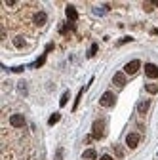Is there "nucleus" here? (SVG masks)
<instances>
[{
  "instance_id": "obj_1",
  "label": "nucleus",
  "mask_w": 158,
  "mask_h": 160,
  "mask_svg": "<svg viewBox=\"0 0 158 160\" xmlns=\"http://www.w3.org/2000/svg\"><path fill=\"white\" fill-rule=\"evenodd\" d=\"M103 135H105V120H95L91 126V137L103 139Z\"/></svg>"
},
{
  "instance_id": "obj_2",
  "label": "nucleus",
  "mask_w": 158,
  "mask_h": 160,
  "mask_svg": "<svg viewBox=\"0 0 158 160\" xmlns=\"http://www.w3.org/2000/svg\"><path fill=\"white\" fill-rule=\"evenodd\" d=\"M99 103H101V107H112L116 103V95L112 92H105L99 99Z\"/></svg>"
},
{
  "instance_id": "obj_3",
  "label": "nucleus",
  "mask_w": 158,
  "mask_h": 160,
  "mask_svg": "<svg viewBox=\"0 0 158 160\" xmlns=\"http://www.w3.org/2000/svg\"><path fill=\"white\" fill-rule=\"evenodd\" d=\"M139 67H141V61H139V59H133V61L126 63L124 72H126V74H135L137 71H139Z\"/></svg>"
},
{
  "instance_id": "obj_4",
  "label": "nucleus",
  "mask_w": 158,
  "mask_h": 160,
  "mask_svg": "<svg viewBox=\"0 0 158 160\" xmlns=\"http://www.w3.org/2000/svg\"><path fill=\"white\" fill-rule=\"evenodd\" d=\"M139 133H128L126 135V145L130 147V149H135L137 145H139Z\"/></svg>"
},
{
  "instance_id": "obj_5",
  "label": "nucleus",
  "mask_w": 158,
  "mask_h": 160,
  "mask_svg": "<svg viewBox=\"0 0 158 160\" xmlns=\"http://www.w3.org/2000/svg\"><path fill=\"white\" fill-rule=\"evenodd\" d=\"M32 21H34V25H36V27H42V25H46V21H48V15H46V12H38V13H34Z\"/></svg>"
},
{
  "instance_id": "obj_6",
  "label": "nucleus",
  "mask_w": 158,
  "mask_h": 160,
  "mask_svg": "<svg viewBox=\"0 0 158 160\" xmlns=\"http://www.w3.org/2000/svg\"><path fill=\"white\" fill-rule=\"evenodd\" d=\"M65 13H67V19H69L71 23H74L76 19H78V12H76V8H74L72 4H69V6L65 8Z\"/></svg>"
},
{
  "instance_id": "obj_7",
  "label": "nucleus",
  "mask_w": 158,
  "mask_h": 160,
  "mask_svg": "<svg viewBox=\"0 0 158 160\" xmlns=\"http://www.w3.org/2000/svg\"><path fill=\"white\" fill-rule=\"evenodd\" d=\"M145 74H147L149 78H158V67H156L154 63H147V65H145Z\"/></svg>"
},
{
  "instance_id": "obj_8",
  "label": "nucleus",
  "mask_w": 158,
  "mask_h": 160,
  "mask_svg": "<svg viewBox=\"0 0 158 160\" xmlns=\"http://www.w3.org/2000/svg\"><path fill=\"white\" fill-rule=\"evenodd\" d=\"M10 124H12L13 128H23V126H25V118H23L21 114H13V116L10 118Z\"/></svg>"
},
{
  "instance_id": "obj_9",
  "label": "nucleus",
  "mask_w": 158,
  "mask_h": 160,
  "mask_svg": "<svg viewBox=\"0 0 158 160\" xmlns=\"http://www.w3.org/2000/svg\"><path fill=\"white\" fill-rule=\"evenodd\" d=\"M112 82L118 86V88H122V86H126V74L124 72H116L114 76H112Z\"/></svg>"
},
{
  "instance_id": "obj_10",
  "label": "nucleus",
  "mask_w": 158,
  "mask_h": 160,
  "mask_svg": "<svg viewBox=\"0 0 158 160\" xmlns=\"http://www.w3.org/2000/svg\"><path fill=\"white\" fill-rule=\"evenodd\" d=\"M97 158V152L93 151V149H88V151H84V154H82V160H95Z\"/></svg>"
},
{
  "instance_id": "obj_11",
  "label": "nucleus",
  "mask_w": 158,
  "mask_h": 160,
  "mask_svg": "<svg viewBox=\"0 0 158 160\" xmlns=\"http://www.w3.org/2000/svg\"><path fill=\"white\" fill-rule=\"evenodd\" d=\"M149 107H151V101H149V99H145V101H141L139 105H137V111H139L141 114H145L149 111Z\"/></svg>"
},
{
  "instance_id": "obj_12",
  "label": "nucleus",
  "mask_w": 158,
  "mask_h": 160,
  "mask_svg": "<svg viewBox=\"0 0 158 160\" xmlns=\"http://www.w3.org/2000/svg\"><path fill=\"white\" fill-rule=\"evenodd\" d=\"M44 63H46V53H42L40 57H38V59H36V61L32 63V67H36V69H38V67H42Z\"/></svg>"
},
{
  "instance_id": "obj_13",
  "label": "nucleus",
  "mask_w": 158,
  "mask_h": 160,
  "mask_svg": "<svg viewBox=\"0 0 158 160\" xmlns=\"http://www.w3.org/2000/svg\"><path fill=\"white\" fill-rule=\"evenodd\" d=\"M59 118H61V114H59V112H53V114L50 116V120H48V124H50V126L57 124V122H59Z\"/></svg>"
},
{
  "instance_id": "obj_14",
  "label": "nucleus",
  "mask_w": 158,
  "mask_h": 160,
  "mask_svg": "<svg viewBox=\"0 0 158 160\" xmlns=\"http://www.w3.org/2000/svg\"><path fill=\"white\" fill-rule=\"evenodd\" d=\"M69 97H71V93H69V92H65V93L61 95V99H59V105L65 107V105H67V101H69Z\"/></svg>"
},
{
  "instance_id": "obj_15",
  "label": "nucleus",
  "mask_w": 158,
  "mask_h": 160,
  "mask_svg": "<svg viewBox=\"0 0 158 160\" xmlns=\"http://www.w3.org/2000/svg\"><path fill=\"white\" fill-rule=\"evenodd\" d=\"M69 31H74V23H71V21H69L67 25H63V27H61V32H63V34H65V32H69Z\"/></svg>"
},
{
  "instance_id": "obj_16",
  "label": "nucleus",
  "mask_w": 158,
  "mask_h": 160,
  "mask_svg": "<svg viewBox=\"0 0 158 160\" xmlns=\"http://www.w3.org/2000/svg\"><path fill=\"white\" fill-rule=\"evenodd\" d=\"M13 44H15L17 48H23V46H25V40H23L21 36H15V40H13Z\"/></svg>"
},
{
  "instance_id": "obj_17",
  "label": "nucleus",
  "mask_w": 158,
  "mask_h": 160,
  "mask_svg": "<svg viewBox=\"0 0 158 160\" xmlns=\"http://www.w3.org/2000/svg\"><path fill=\"white\" fill-rule=\"evenodd\" d=\"M97 53V44H91V48L88 50V57H93Z\"/></svg>"
},
{
  "instance_id": "obj_18",
  "label": "nucleus",
  "mask_w": 158,
  "mask_h": 160,
  "mask_svg": "<svg viewBox=\"0 0 158 160\" xmlns=\"http://www.w3.org/2000/svg\"><path fill=\"white\" fill-rule=\"evenodd\" d=\"M145 90H147L149 93H156V92H158V88H156L154 84H147V86H145Z\"/></svg>"
},
{
  "instance_id": "obj_19",
  "label": "nucleus",
  "mask_w": 158,
  "mask_h": 160,
  "mask_svg": "<svg viewBox=\"0 0 158 160\" xmlns=\"http://www.w3.org/2000/svg\"><path fill=\"white\" fill-rule=\"evenodd\" d=\"M55 160H63V151L57 149V154H55Z\"/></svg>"
},
{
  "instance_id": "obj_20",
  "label": "nucleus",
  "mask_w": 158,
  "mask_h": 160,
  "mask_svg": "<svg viewBox=\"0 0 158 160\" xmlns=\"http://www.w3.org/2000/svg\"><path fill=\"white\" fill-rule=\"evenodd\" d=\"M126 42H131V36H126V38H122V40H120V42H118V44L122 46V44H126Z\"/></svg>"
},
{
  "instance_id": "obj_21",
  "label": "nucleus",
  "mask_w": 158,
  "mask_h": 160,
  "mask_svg": "<svg viewBox=\"0 0 158 160\" xmlns=\"http://www.w3.org/2000/svg\"><path fill=\"white\" fill-rule=\"evenodd\" d=\"M99 160H112V156H111V154H103Z\"/></svg>"
},
{
  "instance_id": "obj_22",
  "label": "nucleus",
  "mask_w": 158,
  "mask_h": 160,
  "mask_svg": "<svg viewBox=\"0 0 158 160\" xmlns=\"http://www.w3.org/2000/svg\"><path fill=\"white\" fill-rule=\"evenodd\" d=\"M52 50H53V44H48V46H46V53H48V52H52Z\"/></svg>"
}]
</instances>
